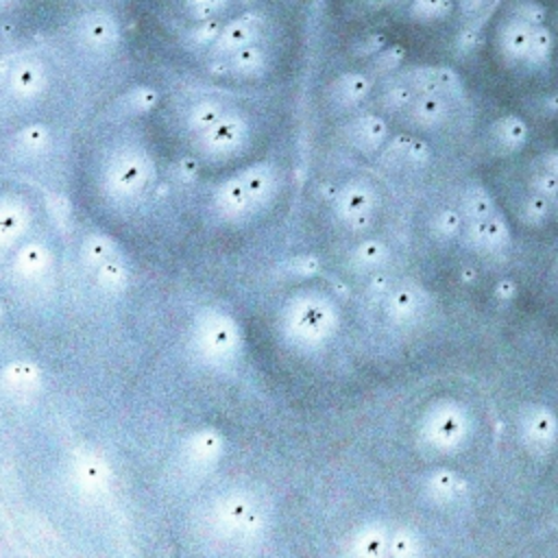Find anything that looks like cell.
<instances>
[{
	"label": "cell",
	"instance_id": "6da1fadb",
	"mask_svg": "<svg viewBox=\"0 0 558 558\" xmlns=\"http://www.w3.org/2000/svg\"><path fill=\"white\" fill-rule=\"evenodd\" d=\"M257 22L259 17L255 13H242L227 22L214 44L218 52H235L242 46H248L257 35Z\"/></svg>",
	"mask_w": 558,
	"mask_h": 558
},
{
	"label": "cell",
	"instance_id": "7a4b0ae2",
	"mask_svg": "<svg viewBox=\"0 0 558 558\" xmlns=\"http://www.w3.org/2000/svg\"><path fill=\"white\" fill-rule=\"evenodd\" d=\"M456 9H464L462 0H408V17L418 24H436L453 17Z\"/></svg>",
	"mask_w": 558,
	"mask_h": 558
},
{
	"label": "cell",
	"instance_id": "3957f363",
	"mask_svg": "<svg viewBox=\"0 0 558 558\" xmlns=\"http://www.w3.org/2000/svg\"><path fill=\"white\" fill-rule=\"evenodd\" d=\"M81 35L92 44V46H107L109 41L116 39L118 28L111 15L107 13H89L83 20Z\"/></svg>",
	"mask_w": 558,
	"mask_h": 558
},
{
	"label": "cell",
	"instance_id": "277c9868",
	"mask_svg": "<svg viewBox=\"0 0 558 558\" xmlns=\"http://www.w3.org/2000/svg\"><path fill=\"white\" fill-rule=\"evenodd\" d=\"M229 0H183L187 15L196 22H205V20H214L218 17Z\"/></svg>",
	"mask_w": 558,
	"mask_h": 558
},
{
	"label": "cell",
	"instance_id": "5b68a950",
	"mask_svg": "<svg viewBox=\"0 0 558 558\" xmlns=\"http://www.w3.org/2000/svg\"><path fill=\"white\" fill-rule=\"evenodd\" d=\"M262 54H264V50L259 46L248 44V46H242L235 52H231V63H233L235 70L248 72V70H253L262 61Z\"/></svg>",
	"mask_w": 558,
	"mask_h": 558
},
{
	"label": "cell",
	"instance_id": "8992f818",
	"mask_svg": "<svg viewBox=\"0 0 558 558\" xmlns=\"http://www.w3.org/2000/svg\"><path fill=\"white\" fill-rule=\"evenodd\" d=\"M222 26L220 22L214 17V20H205V22H198V26L192 31V41H196L198 46H207V44H216L218 35H220Z\"/></svg>",
	"mask_w": 558,
	"mask_h": 558
},
{
	"label": "cell",
	"instance_id": "52a82bcc",
	"mask_svg": "<svg viewBox=\"0 0 558 558\" xmlns=\"http://www.w3.org/2000/svg\"><path fill=\"white\" fill-rule=\"evenodd\" d=\"M37 76H39V72H37V68H33V65H20V68H15V74H13V78H15V89H20V92H28V89H33L35 85H37Z\"/></svg>",
	"mask_w": 558,
	"mask_h": 558
},
{
	"label": "cell",
	"instance_id": "ba28073f",
	"mask_svg": "<svg viewBox=\"0 0 558 558\" xmlns=\"http://www.w3.org/2000/svg\"><path fill=\"white\" fill-rule=\"evenodd\" d=\"M216 118H218V107L211 105V102H203V105H198V107L194 109V116H192L190 120H192L194 126H207V124H211Z\"/></svg>",
	"mask_w": 558,
	"mask_h": 558
},
{
	"label": "cell",
	"instance_id": "9c48e42d",
	"mask_svg": "<svg viewBox=\"0 0 558 558\" xmlns=\"http://www.w3.org/2000/svg\"><path fill=\"white\" fill-rule=\"evenodd\" d=\"M395 2H399V0H362L366 11H381V9H388Z\"/></svg>",
	"mask_w": 558,
	"mask_h": 558
},
{
	"label": "cell",
	"instance_id": "30bf717a",
	"mask_svg": "<svg viewBox=\"0 0 558 558\" xmlns=\"http://www.w3.org/2000/svg\"><path fill=\"white\" fill-rule=\"evenodd\" d=\"M536 4H541L549 15H554L558 20V0H534Z\"/></svg>",
	"mask_w": 558,
	"mask_h": 558
}]
</instances>
